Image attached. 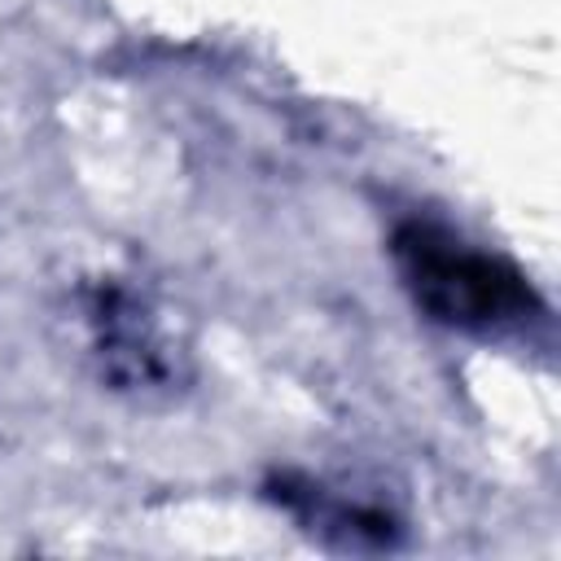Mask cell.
Returning a JSON list of instances; mask_svg holds the SVG:
<instances>
[{
	"label": "cell",
	"instance_id": "obj_1",
	"mask_svg": "<svg viewBox=\"0 0 561 561\" xmlns=\"http://www.w3.org/2000/svg\"><path fill=\"white\" fill-rule=\"evenodd\" d=\"M394 263L416 307L438 324L469 333H508L530 324V316L539 311L535 289L517 267L486 250H473L447 228L421 219L403 224L394 232Z\"/></svg>",
	"mask_w": 561,
	"mask_h": 561
}]
</instances>
